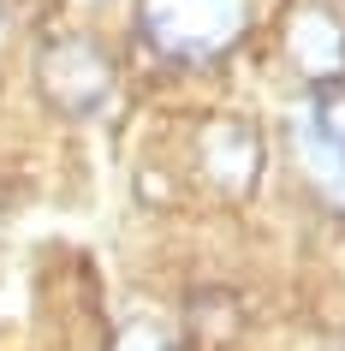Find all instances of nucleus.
Masks as SVG:
<instances>
[{
    "instance_id": "nucleus-2",
    "label": "nucleus",
    "mask_w": 345,
    "mask_h": 351,
    "mask_svg": "<svg viewBox=\"0 0 345 351\" xmlns=\"http://www.w3.org/2000/svg\"><path fill=\"white\" fill-rule=\"evenodd\" d=\"M36 95L60 119H95L119 84V60L95 36H48L36 48Z\"/></svg>"
},
{
    "instance_id": "nucleus-7",
    "label": "nucleus",
    "mask_w": 345,
    "mask_h": 351,
    "mask_svg": "<svg viewBox=\"0 0 345 351\" xmlns=\"http://www.w3.org/2000/svg\"><path fill=\"white\" fill-rule=\"evenodd\" d=\"M298 131L322 137V143H345V84L309 90L304 95V113H298Z\"/></svg>"
},
{
    "instance_id": "nucleus-9",
    "label": "nucleus",
    "mask_w": 345,
    "mask_h": 351,
    "mask_svg": "<svg viewBox=\"0 0 345 351\" xmlns=\"http://www.w3.org/2000/svg\"><path fill=\"white\" fill-rule=\"evenodd\" d=\"M12 208V179H6V167H0V215Z\"/></svg>"
},
{
    "instance_id": "nucleus-8",
    "label": "nucleus",
    "mask_w": 345,
    "mask_h": 351,
    "mask_svg": "<svg viewBox=\"0 0 345 351\" xmlns=\"http://www.w3.org/2000/svg\"><path fill=\"white\" fill-rule=\"evenodd\" d=\"M108 351H179V346H173V333H167L161 322H143V315H137V322H119V328H113Z\"/></svg>"
},
{
    "instance_id": "nucleus-5",
    "label": "nucleus",
    "mask_w": 345,
    "mask_h": 351,
    "mask_svg": "<svg viewBox=\"0 0 345 351\" xmlns=\"http://www.w3.org/2000/svg\"><path fill=\"white\" fill-rule=\"evenodd\" d=\"M250 328V310L233 286H197L179 310V351H233Z\"/></svg>"
},
{
    "instance_id": "nucleus-1",
    "label": "nucleus",
    "mask_w": 345,
    "mask_h": 351,
    "mask_svg": "<svg viewBox=\"0 0 345 351\" xmlns=\"http://www.w3.org/2000/svg\"><path fill=\"white\" fill-rule=\"evenodd\" d=\"M250 30V0H137V36L161 60L215 66Z\"/></svg>"
},
{
    "instance_id": "nucleus-6",
    "label": "nucleus",
    "mask_w": 345,
    "mask_h": 351,
    "mask_svg": "<svg viewBox=\"0 0 345 351\" xmlns=\"http://www.w3.org/2000/svg\"><path fill=\"white\" fill-rule=\"evenodd\" d=\"M292 137H298V161H304L309 185L322 191V203L333 215H345V143H322V137H309L298 125H292Z\"/></svg>"
},
{
    "instance_id": "nucleus-3",
    "label": "nucleus",
    "mask_w": 345,
    "mask_h": 351,
    "mask_svg": "<svg viewBox=\"0 0 345 351\" xmlns=\"http://www.w3.org/2000/svg\"><path fill=\"white\" fill-rule=\"evenodd\" d=\"M262 167H268V143H262V131H256L250 119L215 113V119L197 125V179L215 191V197H226V203L256 197Z\"/></svg>"
},
{
    "instance_id": "nucleus-4",
    "label": "nucleus",
    "mask_w": 345,
    "mask_h": 351,
    "mask_svg": "<svg viewBox=\"0 0 345 351\" xmlns=\"http://www.w3.org/2000/svg\"><path fill=\"white\" fill-rule=\"evenodd\" d=\"M286 60L292 72L304 77L309 90H322V84H345V19L322 0H298L286 12Z\"/></svg>"
}]
</instances>
